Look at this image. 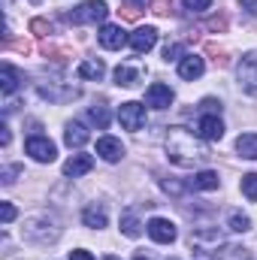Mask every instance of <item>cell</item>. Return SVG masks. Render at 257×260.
Segmentation results:
<instances>
[{
  "label": "cell",
  "mask_w": 257,
  "mask_h": 260,
  "mask_svg": "<svg viewBox=\"0 0 257 260\" xmlns=\"http://www.w3.org/2000/svg\"><path fill=\"white\" fill-rule=\"evenodd\" d=\"M191 188L194 191H215L218 188V173L215 170H200L191 179Z\"/></svg>",
  "instance_id": "obj_18"
},
{
  "label": "cell",
  "mask_w": 257,
  "mask_h": 260,
  "mask_svg": "<svg viewBox=\"0 0 257 260\" xmlns=\"http://www.w3.org/2000/svg\"><path fill=\"white\" fill-rule=\"evenodd\" d=\"M79 76L88 79V82H100L106 76V67H103V61H97V58H88V61L79 64Z\"/></svg>",
  "instance_id": "obj_16"
},
{
  "label": "cell",
  "mask_w": 257,
  "mask_h": 260,
  "mask_svg": "<svg viewBox=\"0 0 257 260\" xmlns=\"http://www.w3.org/2000/svg\"><path fill=\"white\" fill-rule=\"evenodd\" d=\"M24 151L34 157V160H40V164H52L55 160V142L49 139V136H40V133H34V136H27V142H24Z\"/></svg>",
  "instance_id": "obj_3"
},
{
  "label": "cell",
  "mask_w": 257,
  "mask_h": 260,
  "mask_svg": "<svg viewBox=\"0 0 257 260\" xmlns=\"http://www.w3.org/2000/svg\"><path fill=\"white\" fill-rule=\"evenodd\" d=\"M154 43H157V30H154V27H136V30L130 34V49H133L136 55L151 52Z\"/></svg>",
  "instance_id": "obj_10"
},
{
  "label": "cell",
  "mask_w": 257,
  "mask_h": 260,
  "mask_svg": "<svg viewBox=\"0 0 257 260\" xmlns=\"http://www.w3.org/2000/svg\"><path fill=\"white\" fill-rule=\"evenodd\" d=\"M242 194L248 197L251 203H257V176H254V173L242 176Z\"/></svg>",
  "instance_id": "obj_24"
},
{
  "label": "cell",
  "mask_w": 257,
  "mask_h": 260,
  "mask_svg": "<svg viewBox=\"0 0 257 260\" xmlns=\"http://www.w3.org/2000/svg\"><path fill=\"white\" fill-rule=\"evenodd\" d=\"M185 3V9H191V12H206L209 6H212V0H182Z\"/></svg>",
  "instance_id": "obj_27"
},
{
  "label": "cell",
  "mask_w": 257,
  "mask_h": 260,
  "mask_svg": "<svg viewBox=\"0 0 257 260\" xmlns=\"http://www.w3.org/2000/svg\"><path fill=\"white\" fill-rule=\"evenodd\" d=\"M185 49L179 46V43H167V49H164V61H182L179 55H182Z\"/></svg>",
  "instance_id": "obj_26"
},
{
  "label": "cell",
  "mask_w": 257,
  "mask_h": 260,
  "mask_svg": "<svg viewBox=\"0 0 257 260\" xmlns=\"http://www.w3.org/2000/svg\"><path fill=\"white\" fill-rule=\"evenodd\" d=\"M145 103H148L151 109H167V106L173 103V88L164 85V82H151L148 91H145Z\"/></svg>",
  "instance_id": "obj_8"
},
{
  "label": "cell",
  "mask_w": 257,
  "mask_h": 260,
  "mask_svg": "<svg viewBox=\"0 0 257 260\" xmlns=\"http://www.w3.org/2000/svg\"><path fill=\"white\" fill-rule=\"evenodd\" d=\"M154 3V12H167V0H151Z\"/></svg>",
  "instance_id": "obj_31"
},
{
  "label": "cell",
  "mask_w": 257,
  "mask_h": 260,
  "mask_svg": "<svg viewBox=\"0 0 257 260\" xmlns=\"http://www.w3.org/2000/svg\"><path fill=\"white\" fill-rule=\"evenodd\" d=\"M139 70L136 67H130V64H118L115 67V85H121V88H133L136 82H139Z\"/></svg>",
  "instance_id": "obj_19"
},
{
  "label": "cell",
  "mask_w": 257,
  "mask_h": 260,
  "mask_svg": "<svg viewBox=\"0 0 257 260\" xmlns=\"http://www.w3.org/2000/svg\"><path fill=\"white\" fill-rule=\"evenodd\" d=\"M103 260H118V257H103Z\"/></svg>",
  "instance_id": "obj_34"
},
{
  "label": "cell",
  "mask_w": 257,
  "mask_h": 260,
  "mask_svg": "<svg viewBox=\"0 0 257 260\" xmlns=\"http://www.w3.org/2000/svg\"><path fill=\"white\" fill-rule=\"evenodd\" d=\"M145 230H148V236H151L154 242H160V245H170V242L176 239V224L167 221V218H151V221L145 224Z\"/></svg>",
  "instance_id": "obj_6"
},
{
  "label": "cell",
  "mask_w": 257,
  "mask_h": 260,
  "mask_svg": "<svg viewBox=\"0 0 257 260\" xmlns=\"http://www.w3.org/2000/svg\"><path fill=\"white\" fill-rule=\"evenodd\" d=\"M30 3H43V0H30Z\"/></svg>",
  "instance_id": "obj_36"
},
{
  "label": "cell",
  "mask_w": 257,
  "mask_h": 260,
  "mask_svg": "<svg viewBox=\"0 0 257 260\" xmlns=\"http://www.w3.org/2000/svg\"><path fill=\"white\" fill-rule=\"evenodd\" d=\"M3 3H6V6H9V3H12V0H3Z\"/></svg>",
  "instance_id": "obj_35"
},
{
  "label": "cell",
  "mask_w": 257,
  "mask_h": 260,
  "mask_svg": "<svg viewBox=\"0 0 257 260\" xmlns=\"http://www.w3.org/2000/svg\"><path fill=\"white\" fill-rule=\"evenodd\" d=\"M248 227H251V218H248V215H239V212H233V215H230V230L245 233Z\"/></svg>",
  "instance_id": "obj_25"
},
{
  "label": "cell",
  "mask_w": 257,
  "mask_h": 260,
  "mask_svg": "<svg viewBox=\"0 0 257 260\" xmlns=\"http://www.w3.org/2000/svg\"><path fill=\"white\" fill-rule=\"evenodd\" d=\"M203 70H206V64H203V58H200V55H185V58L179 61V76H182V79H188V82L200 79V76H203Z\"/></svg>",
  "instance_id": "obj_12"
},
{
  "label": "cell",
  "mask_w": 257,
  "mask_h": 260,
  "mask_svg": "<svg viewBox=\"0 0 257 260\" xmlns=\"http://www.w3.org/2000/svg\"><path fill=\"white\" fill-rule=\"evenodd\" d=\"M121 233L130 236V239H136V236L142 233V224L133 218V212H124V218H121Z\"/></svg>",
  "instance_id": "obj_22"
},
{
  "label": "cell",
  "mask_w": 257,
  "mask_h": 260,
  "mask_svg": "<svg viewBox=\"0 0 257 260\" xmlns=\"http://www.w3.org/2000/svg\"><path fill=\"white\" fill-rule=\"evenodd\" d=\"M106 3L103 0H88V3H82V6H76L73 12H67V21L70 24H97V21H103L106 18Z\"/></svg>",
  "instance_id": "obj_2"
},
{
  "label": "cell",
  "mask_w": 257,
  "mask_h": 260,
  "mask_svg": "<svg viewBox=\"0 0 257 260\" xmlns=\"http://www.w3.org/2000/svg\"><path fill=\"white\" fill-rule=\"evenodd\" d=\"M118 121H121L124 130H139L142 124H145V106L136 103V100L121 103V106H118Z\"/></svg>",
  "instance_id": "obj_4"
},
{
  "label": "cell",
  "mask_w": 257,
  "mask_h": 260,
  "mask_svg": "<svg viewBox=\"0 0 257 260\" xmlns=\"http://www.w3.org/2000/svg\"><path fill=\"white\" fill-rule=\"evenodd\" d=\"M30 30L43 37V34H46V30H52V27H49V21H43V18H34V21H30Z\"/></svg>",
  "instance_id": "obj_29"
},
{
  "label": "cell",
  "mask_w": 257,
  "mask_h": 260,
  "mask_svg": "<svg viewBox=\"0 0 257 260\" xmlns=\"http://www.w3.org/2000/svg\"><path fill=\"white\" fill-rule=\"evenodd\" d=\"M0 218H3V224H12V218H15V206H12V203H0Z\"/></svg>",
  "instance_id": "obj_28"
},
{
  "label": "cell",
  "mask_w": 257,
  "mask_h": 260,
  "mask_svg": "<svg viewBox=\"0 0 257 260\" xmlns=\"http://www.w3.org/2000/svg\"><path fill=\"white\" fill-rule=\"evenodd\" d=\"M40 94L46 97V100H52V103H64V100H73L79 91L76 88H55V85H40Z\"/></svg>",
  "instance_id": "obj_17"
},
{
  "label": "cell",
  "mask_w": 257,
  "mask_h": 260,
  "mask_svg": "<svg viewBox=\"0 0 257 260\" xmlns=\"http://www.w3.org/2000/svg\"><path fill=\"white\" fill-rule=\"evenodd\" d=\"M91 167H94V157L91 154H73L70 160L64 164V176H85V173H91Z\"/></svg>",
  "instance_id": "obj_13"
},
{
  "label": "cell",
  "mask_w": 257,
  "mask_h": 260,
  "mask_svg": "<svg viewBox=\"0 0 257 260\" xmlns=\"http://www.w3.org/2000/svg\"><path fill=\"white\" fill-rule=\"evenodd\" d=\"M133 260H148V257H145V254H136V257H133Z\"/></svg>",
  "instance_id": "obj_33"
},
{
  "label": "cell",
  "mask_w": 257,
  "mask_h": 260,
  "mask_svg": "<svg viewBox=\"0 0 257 260\" xmlns=\"http://www.w3.org/2000/svg\"><path fill=\"white\" fill-rule=\"evenodd\" d=\"M70 260H94V254H88V251H70Z\"/></svg>",
  "instance_id": "obj_30"
},
{
  "label": "cell",
  "mask_w": 257,
  "mask_h": 260,
  "mask_svg": "<svg viewBox=\"0 0 257 260\" xmlns=\"http://www.w3.org/2000/svg\"><path fill=\"white\" fill-rule=\"evenodd\" d=\"M82 221H85V227L100 230V227H106V209H103L100 203H91V206L82 212Z\"/></svg>",
  "instance_id": "obj_15"
},
{
  "label": "cell",
  "mask_w": 257,
  "mask_h": 260,
  "mask_svg": "<svg viewBox=\"0 0 257 260\" xmlns=\"http://www.w3.org/2000/svg\"><path fill=\"white\" fill-rule=\"evenodd\" d=\"M88 139H91V133H88V127H85V124H79V121H70V124H67L64 142L70 145V148H82Z\"/></svg>",
  "instance_id": "obj_14"
},
{
  "label": "cell",
  "mask_w": 257,
  "mask_h": 260,
  "mask_svg": "<svg viewBox=\"0 0 257 260\" xmlns=\"http://www.w3.org/2000/svg\"><path fill=\"white\" fill-rule=\"evenodd\" d=\"M18 82H21V73L12 64H3V70H0V88H3V94H12L18 88Z\"/></svg>",
  "instance_id": "obj_20"
},
{
  "label": "cell",
  "mask_w": 257,
  "mask_h": 260,
  "mask_svg": "<svg viewBox=\"0 0 257 260\" xmlns=\"http://www.w3.org/2000/svg\"><path fill=\"white\" fill-rule=\"evenodd\" d=\"M97 154H100L106 164H118V160L124 157V145H121L118 139H112V136H100V139H97Z\"/></svg>",
  "instance_id": "obj_11"
},
{
  "label": "cell",
  "mask_w": 257,
  "mask_h": 260,
  "mask_svg": "<svg viewBox=\"0 0 257 260\" xmlns=\"http://www.w3.org/2000/svg\"><path fill=\"white\" fill-rule=\"evenodd\" d=\"M236 76H239L242 91L251 94V97H257V55L242 58V64H239V70H236Z\"/></svg>",
  "instance_id": "obj_5"
},
{
  "label": "cell",
  "mask_w": 257,
  "mask_h": 260,
  "mask_svg": "<svg viewBox=\"0 0 257 260\" xmlns=\"http://www.w3.org/2000/svg\"><path fill=\"white\" fill-rule=\"evenodd\" d=\"M97 40H100V46L109 49V52H115V49H121L124 43H130V37L118 27V24H103L100 34H97Z\"/></svg>",
  "instance_id": "obj_9"
},
{
  "label": "cell",
  "mask_w": 257,
  "mask_h": 260,
  "mask_svg": "<svg viewBox=\"0 0 257 260\" xmlns=\"http://www.w3.org/2000/svg\"><path fill=\"white\" fill-rule=\"evenodd\" d=\"M167 154L179 167H194V164H203L209 157V151L185 127H170V133H167Z\"/></svg>",
  "instance_id": "obj_1"
},
{
  "label": "cell",
  "mask_w": 257,
  "mask_h": 260,
  "mask_svg": "<svg viewBox=\"0 0 257 260\" xmlns=\"http://www.w3.org/2000/svg\"><path fill=\"white\" fill-rule=\"evenodd\" d=\"M245 6H248V12H257V0H242Z\"/></svg>",
  "instance_id": "obj_32"
},
{
  "label": "cell",
  "mask_w": 257,
  "mask_h": 260,
  "mask_svg": "<svg viewBox=\"0 0 257 260\" xmlns=\"http://www.w3.org/2000/svg\"><path fill=\"white\" fill-rule=\"evenodd\" d=\"M236 151L248 160H257V133H242L236 139Z\"/></svg>",
  "instance_id": "obj_21"
},
{
  "label": "cell",
  "mask_w": 257,
  "mask_h": 260,
  "mask_svg": "<svg viewBox=\"0 0 257 260\" xmlns=\"http://www.w3.org/2000/svg\"><path fill=\"white\" fill-rule=\"evenodd\" d=\"M197 136H203V139H209V142L221 139V136H224V121H221L215 112L200 115V121H197Z\"/></svg>",
  "instance_id": "obj_7"
},
{
  "label": "cell",
  "mask_w": 257,
  "mask_h": 260,
  "mask_svg": "<svg viewBox=\"0 0 257 260\" xmlns=\"http://www.w3.org/2000/svg\"><path fill=\"white\" fill-rule=\"evenodd\" d=\"M88 118H91L100 130L109 127V109H106V106H91V109H88Z\"/></svg>",
  "instance_id": "obj_23"
}]
</instances>
